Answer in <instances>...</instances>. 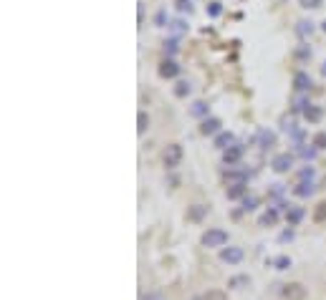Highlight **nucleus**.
<instances>
[{
	"label": "nucleus",
	"mask_w": 326,
	"mask_h": 300,
	"mask_svg": "<svg viewBox=\"0 0 326 300\" xmlns=\"http://www.w3.org/2000/svg\"><path fill=\"white\" fill-rule=\"evenodd\" d=\"M225 242H228V232H225V230L213 227V230H208V232L203 235V245H205V247H223Z\"/></svg>",
	"instance_id": "obj_1"
},
{
	"label": "nucleus",
	"mask_w": 326,
	"mask_h": 300,
	"mask_svg": "<svg viewBox=\"0 0 326 300\" xmlns=\"http://www.w3.org/2000/svg\"><path fill=\"white\" fill-rule=\"evenodd\" d=\"M180 159H182V146H180V144H170V146L165 149V164H167V167H177Z\"/></svg>",
	"instance_id": "obj_2"
},
{
	"label": "nucleus",
	"mask_w": 326,
	"mask_h": 300,
	"mask_svg": "<svg viewBox=\"0 0 326 300\" xmlns=\"http://www.w3.org/2000/svg\"><path fill=\"white\" fill-rule=\"evenodd\" d=\"M271 167H273L276 172H288V169L293 167V154H276L273 162H271Z\"/></svg>",
	"instance_id": "obj_3"
},
{
	"label": "nucleus",
	"mask_w": 326,
	"mask_h": 300,
	"mask_svg": "<svg viewBox=\"0 0 326 300\" xmlns=\"http://www.w3.org/2000/svg\"><path fill=\"white\" fill-rule=\"evenodd\" d=\"M220 260L228 262V265H235V262L243 260V250H240V247H225V250L220 252Z\"/></svg>",
	"instance_id": "obj_4"
},
{
	"label": "nucleus",
	"mask_w": 326,
	"mask_h": 300,
	"mask_svg": "<svg viewBox=\"0 0 326 300\" xmlns=\"http://www.w3.org/2000/svg\"><path fill=\"white\" fill-rule=\"evenodd\" d=\"M177 73H180V66H177L172 58L162 61V66H159V76H162V78H175Z\"/></svg>",
	"instance_id": "obj_5"
},
{
	"label": "nucleus",
	"mask_w": 326,
	"mask_h": 300,
	"mask_svg": "<svg viewBox=\"0 0 326 300\" xmlns=\"http://www.w3.org/2000/svg\"><path fill=\"white\" fill-rule=\"evenodd\" d=\"M240 157H243V146H238V144H233L230 149H225V152H223V162L225 164H238Z\"/></svg>",
	"instance_id": "obj_6"
},
{
	"label": "nucleus",
	"mask_w": 326,
	"mask_h": 300,
	"mask_svg": "<svg viewBox=\"0 0 326 300\" xmlns=\"http://www.w3.org/2000/svg\"><path fill=\"white\" fill-rule=\"evenodd\" d=\"M293 88H296V91H308V88H311V76H308L306 71H298V73L293 76Z\"/></svg>",
	"instance_id": "obj_7"
},
{
	"label": "nucleus",
	"mask_w": 326,
	"mask_h": 300,
	"mask_svg": "<svg viewBox=\"0 0 326 300\" xmlns=\"http://www.w3.org/2000/svg\"><path fill=\"white\" fill-rule=\"evenodd\" d=\"M283 295H286L288 300H301V297L306 295V290H303V285H298V282H293V285H286V290H283Z\"/></svg>",
	"instance_id": "obj_8"
},
{
	"label": "nucleus",
	"mask_w": 326,
	"mask_h": 300,
	"mask_svg": "<svg viewBox=\"0 0 326 300\" xmlns=\"http://www.w3.org/2000/svg\"><path fill=\"white\" fill-rule=\"evenodd\" d=\"M218 129H220V121L218 119H203V124H200V131L208 136V134H218Z\"/></svg>",
	"instance_id": "obj_9"
},
{
	"label": "nucleus",
	"mask_w": 326,
	"mask_h": 300,
	"mask_svg": "<svg viewBox=\"0 0 326 300\" xmlns=\"http://www.w3.org/2000/svg\"><path fill=\"white\" fill-rule=\"evenodd\" d=\"M245 179H248V174H245V172H225V182H228L230 187L245 184Z\"/></svg>",
	"instance_id": "obj_10"
},
{
	"label": "nucleus",
	"mask_w": 326,
	"mask_h": 300,
	"mask_svg": "<svg viewBox=\"0 0 326 300\" xmlns=\"http://www.w3.org/2000/svg\"><path fill=\"white\" fill-rule=\"evenodd\" d=\"M215 146L223 149V152H225V149H230V146H233V134H230V131L218 134V136H215Z\"/></svg>",
	"instance_id": "obj_11"
},
{
	"label": "nucleus",
	"mask_w": 326,
	"mask_h": 300,
	"mask_svg": "<svg viewBox=\"0 0 326 300\" xmlns=\"http://www.w3.org/2000/svg\"><path fill=\"white\" fill-rule=\"evenodd\" d=\"M303 116H306V121H311V124H316V121H321V116H323V111H321L318 106H306V109H303Z\"/></svg>",
	"instance_id": "obj_12"
},
{
	"label": "nucleus",
	"mask_w": 326,
	"mask_h": 300,
	"mask_svg": "<svg viewBox=\"0 0 326 300\" xmlns=\"http://www.w3.org/2000/svg\"><path fill=\"white\" fill-rule=\"evenodd\" d=\"M258 141H260V146H273L276 144V134L263 129V131H258Z\"/></svg>",
	"instance_id": "obj_13"
},
{
	"label": "nucleus",
	"mask_w": 326,
	"mask_h": 300,
	"mask_svg": "<svg viewBox=\"0 0 326 300\" xmlns=\"http://www.w3.org/2000/svg\"><path fill=\"white\" fill-rule=\"evenodd\" d=\"M296 33H298L301 38L311 36V33H313V23H311V21H298V26H296Z\"/></svg>",
	"instance_id": "obj_14"
},
{
	"label": "nucleus",
	"mask_w": 326,
	"mask_h": 300,
	"mask_svg": "<svg viewBox=\"0 0 326 300\" xmlns=\"http://www.w3.org/2000/svg\"><path fill=\"white\" fill-rule=\"evenodd\" d=\"M311 146L316 149V152H318V149H326V131H318V134L311 139Z\"/></svg>",
	"instance_id": "obj_15"
},
{
	"label": "nucleus",
	"mask_w": 326,
	"mask_h": 300,
	"mask_svg": "<svg viewBox=\"0 0 326 300\" xmlns=\"http://www.w3.org/2000/svg\"><path fill=\"white\" fill-rule=\"evenodd\" d=\"M190 114H192V116H205V114H208V104H205V101H195V104L190 106Z\"/></svg>",
	"instance_id": "obj_16"
},
{
	"label": "nucleus",
	"mask_w": 326,
	"mask_h": 300,
	"mask_svg": "<svg viewBox=\"0 0 326 300\" xmlns=\"http://www.w3.org/2000/svg\"><path fill=\"white\" fill-rule=\"evenodd\" d=\"M190 93V83L187 81H177V86H175V96L177 98H182V96H187Z\"/></svg>",
	"instance_id": "obj_17"
},
{
	"label": "nucleus",
	"mask_w": 326,
	"mask_h": 300,
	"mask_svg": "<svg viewBox=\"0 0 326 300\" xmlns=\"http://www.w3.org/2000/svg\"><path fill=\"white\" fill-rule=\"evenodd\" d=\"M137 124H139V126H137V131H139V134H144V131H147V126H149V116H147L144 111H139V116H137Z\"/></svg>",
	"instance_id": "obj_18"
},
{
	"label": "nucleus",
	"mask_w": 326,
	"mask_h": 300,
	"mask_svg": "<svg viewBox=\"0 0 326 300\" xmlns=\"http://www.w3.org/2000/svg\"><path fill=\"white\" fill-rule=\"evenodd\" d=\"M311 192H313V184H311V182H301V184L296 187V194H298V197H308Z\"/></svg>",
	"instance_id": "obj_19"
},
{
	"label": "nucleus",
	"mask_w": 326,
	"mask_h": 300,
	"mask_svg": "<svg viewBox=\"0 0 326 300\" xmlns=\"http://www.w3.org/2000/svg\"><path fill=\"white\" fill-rule=\"evenodd\" d=\"M175 8L180 13H192V3H190V0H175Z\"/></svg>",
	"instance_id": "obj_20"
},
{
	"label": "nucleus",
	"mask_w": 326,
	"mask_h": 300,
	"mask_svg": "<svg viewBox=\"0 0 326 300\" xmlns=\"http://www.w3.org/2000/svg\"><path fill=\"white\" fill-rule=\"evenodd\" d=\"M313 220H316V222H323V220H326V202H321V205H316V212H313Z\"/></svg>",
	"instance_id": "obj_21"
},
{
	"label": "nucleus",
	"mask_w": 326,
	"mask_h": 300,
	"mask_svg": "<svg viewBox=\"0 0 326 300\" xmlns=\"http://www.w3.org/2000/svg\"><path fill=\"white\" fill-rule=\"evenodd\" d=\"M306 106H311L308 98H303V96H296V98H293V109H296V111H303Z\"/></svg>",
	"instance_id": "obj_22"
},
{
	"label": "nucleus",
	"mask_w": 326,
	"mask_h": 300,
	"mask_svg": "<svg viewBox=\"0 0 326 300\" xmlns=\"http://www.w3.org/2000/svg\"><path fill=\"white\" fill-rule=\"evenodd\" d=\"M243 192H245V184H238V187H230V189H228V197H230V199H238Z\"/></svg>",
	"instance_id": "obj_23"
},
{
	"label": "nucleus",
	"mask_w": 326,
	"mask_h": 300,
	"mask_svg": "<svg viewBox=\"0 0 326 300\" xmlns=\"http://www.w3.org/2000/svg\"><path fill=\"white\" fill-rule=\"evenodd\" d=\"M205 212H208V207H203V205H195V207H192V212H190V220H200Z\"/></svg>",
	"instance_id": "obj_24"
},
{
	"label": "nucleus",
	"mask_w": 326,
	"mask_h": 300,
	"mask_svg": "<svg viewBox=\"0 0 326 300\" xmlns=\"http://www.w3.org/2000/svg\"><path fill=\"white\" fill-rule=\"evenodd\" d=\"M170 28H172L175 33H185V31H187L190 26H187L185 21H172V26H170Z\"/></svg>",
	"instance_id": "obj_25"
},
{
	"label": "nucleus",
	"mask_w": 326,
	"mask_h": 300,
	"mask_svg": "<svg viewBox=\"0 0 326 300\" xmlns=\"http://www.w3.org/2000/svg\"><path fill=\"white\" fill-rule=\"evenodd\" d=\"M296 58H311V48L308 46H298L296 48Z\"/></svg>",
	"instance_id": "obj_26"
},
{
	"label": "nucleus",
	"mask_w": 326,
	"mask_h": 300,
	"mask_svg": "<svg viewBox=\"0 0 326 300\" xmlns=\"http://www.w3.org/2000/svg\"><path fill=\"white\" fill-rule=\"evenodd\" d=\"M311 177H313V169H311V167H306V169L298 172V179H301V182H306V179L311 182Z\"/></svg>",
	"instance_id": "obj_27"
},
{
	"label": "nucleus",
	"mask_w": 326,
	"mask_h": 300,
	"mask_svg": "<svg viewBox=\"0 0 326 300\" xmlns=\"http://www.w3.org/2000/svg\"><path fill=\"white\" fill-rule=\"evenodd\" d=\"M298 3H301V8H311L313 11V8L321 6V0H298Z\"/></svg>",
	"instance_id": "obj_28"
},
{
	"label": "nucleus",
	"mask_w": 326,
	"mask_h": 300,
	"mask_svg": "<svg viewBox=\"0 0 326 300\" xmlns=\"http://www.w3.org/2000/svg\"><path fill=\"white\" fill-rule=\"evenodd\" d=\"M220 11H223V8H220V3H210V6H208V13H210L213 18H218V16H220Z\"/></svg>",
	"instance_id": "obj_29"
},
{
	"label": "nucleus",
	"mask_w": 326,
	"mask_h": 300,
	"mask_svg": "<svg viewBox=\"0 0 326 300\" xmlns=\"http://www.w3.org/2000/svg\"><path fill=\"white\" fill-rule=\"evenodd\" d=\"M301 215H303V212H301L298 207H293V210L288 212V222H298V220H301Z\"/></svg>",
	"instance_id": "obj_30"
},
{
	"label": "nucleus",
	"mask_w": 326,
	"mask_h": 300,
	"mask_svg": "<svg viewBox=\"0 0 326 300\" xmlns=\"http://www.w3.org/2000/svg\"><path fill=\"white\" fill-rule=\"evenodd\" d=\"M273 222H276V212H266L260 217V225H273Z\"/></svg>",
	"instance_id": "obj_31"
},
{
	"label": "nucleus",
	"mask_w": 326,
	"mask_h": 300,
	"mask_svg": "<svg viewBox=\"0 0 326 300\" xmlns=\"http://www.w3.org/2000/svg\"><path fill=\"white\" fill-rule=\"evenodd\" d=\"M255 202H258V199L250 194V197H245V199H243V207H245V210H255Z\"/></svg>",
	"instance_id": "obj_32"
},
{
	"label": "nucleus",
	"mask_w": 326,
	"mask_h": 300,
	"mask_svg": "<svg viewBox=\"0 0 326 300\" xmlns=\"http://www.w3.org/2000/svg\"><path fill=\"white\" fill-rule=\"evenodd\" d=\"M205 300H225V295H223L220 290H213V292H208V295H205Z\"/></svg>",
	"instance_id": "obj_33"
},
{
	"label": "nucleus",
	"mask_w": 326,
	"mask_h": 300,
	"mask_svg": "<svg viewBox=\"0 0 326 300\" xmlns=\"http://www.w3.org/2000/svg\"><path fill=\"white\" fill-rule=\"evenodd\" d=\"M165 51L167 53H177V41H167L165 43Z\"/></svg>",
	"instance_id": "obj_34"
},
{
	"label": "nucleus",
	"mask_w": 326,
	"mask_h": 300,
	"mask_svg": "<svg viewBox=\"0 0 326 300\" xmlns=\"http://www.w3.org/2000/svg\"><path fill=\"white\" fill-rule=\"evenodd\" d=\"M165 18H167V13L159 11V13H157V26H165Z\"/></svg>",
	"instance_id": "obj_35"
},
{
	"label": "nucleus",
	"mask_w": 326,
	"mask_h": 300,
	"mask_svg": "<svg viewBox=\"0 0 326 300\" xmlns=\"http://www.w3.org/2000/svg\"><path fill=\"white\" fill-rule=\"evenodd\" d=\"M316 154V149H301V157H306V159H311Z\"/></svg>",
	"instance_id": "obj_36"
},
{
	"label": "nucleus",
	"mask_w": 326,
	"mask_h": 300,
	"mask_svg": "<svg viewBox=\"0 0 326 300\" xmlns=\"http://www.w3.org/2000/svg\"><path fill=\"white\" fill-rule=\"evenodd\" d=\"M276 265L283 270V267H286V265H291V262H288V257H278V260H276Z\"/></svg>",
	"instance_id": "obj_37"
},
{
	"label": "nucleus",
	"mask_w": 326,
	"mask_h": 300,
	"mask_svg": "<svg viewBox=\"0 0 326 300\" xmlns=\"http://www.w3.org/2000/svg\"><path fill=\"white\" fill-rule=\"evenodd\" d=\"M321 73H323V76H326V63H323V66H321Z\"/></svg>",
	"instance_id": "obj_38"
},
{
	"label": "nucleus",
	"mask_w": 326,
	"mask_h": 300,
	"mask_svg": "<svg viewBox=\"0 0 326 300\" xmlns=\"http://www.w3.org/2000/svg\"><path fill=\"white\" fill-rule=\"evenodd\" d=\"M321 28H323V31H326V21H323V26H321Z\"/></svg>",
	"instance_id": "obj_39"
}]
</instances>
